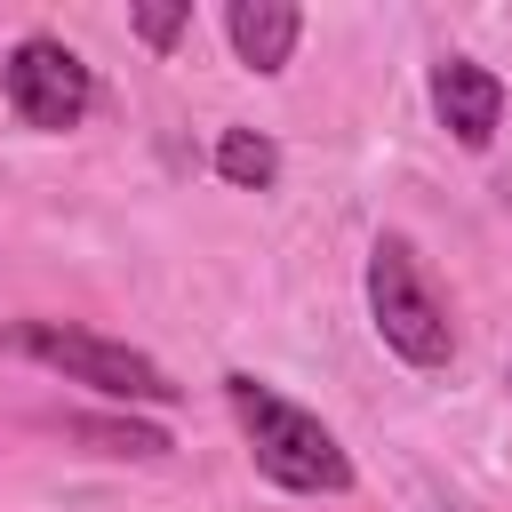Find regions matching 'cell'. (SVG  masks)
<instances>
[{"instance_id": "cell-1", "label": "cell", "mask_w": 512, "mask_h": 512, "mask_svg": "<svg viewBox=\"0 0 512 512\" xmlns=\"http://www.w3.org/2000/svg\"><path fill=\"white\" fill-rule=\"evenodd\" d=\"M224 400H232V416L248 432V456H256V472L272 488H288V496H344L352 488V456L312 408H296L288 392H272L248 368L224 376Z\"/></svg>"}, {"instance_id": "cell-2", "label": "cell", "mask_w": 512, "mask_h": 512, "mask_svg": "<svg viewBox=\"0 0 512 512\" xmlns=\"http://www.w3.org/2000/svg\"><path fill=\"white\" fill-rule=\"evenodd\" d=\"M0 344L24 352V360H40V368H56L64 384H88V392L120 400V408H168V400L184 392L152 352L120 344V336H96V328H80V320H8Z\"/></svg>"}, {"instance_id": "cell-3", "label": "cell", "mask_w": 512, "mask_h": 512, "mask_svg": "<svg viewBox=\"0 0 512 512\" xmlns=\"http://www.w3.org/2000/svg\"><path fill=\"white\" fill-rule=\"evenodd\" d=\"M368 312H376L384 352H400L408 368H448V360H456L448 304L432 296V280L416 272V248H408L400 232H384V240L368 248Z\"/></svg>"}, {"instance_id": "cell-4", "label": "cell", "mask_w": 512, "mask_h": 512, "mask_svg": "<svg viewBox=\"0 0 512 512\" xmlns=\"http://www.w3.org/2000/svg\"><path fill=\"white\" fill-rule=\"evenodd\" d=\"M0 96H8V112H16L24 128L64 136V128L88 120L96 72L80 64V48H64V40H48V32H24V40L8 48V64H0Z\"/></svg>"}, {"instance_id": "cell-5", "label": "cell", "mask_w": 512, "mask_h": 512, "mask_svg": "<svg viewBox=\"0 0 512 512\" xmlns=\"http://www.w3.org/2000/svg\"><path fill=\"white\" fill-rule=\"evenodd\" d=\"M432 112L440 128L464 144V152H488L496 144V120H504V80L472 56H440L432 64Z\"/></svg>"}, {"instance_id": "cell-6", "label": "cell", "mask_w": 512, "mask_h": 512, "mask_svg": "<svg viewBox=\"0 0 512 512\" xmlns=\"http://www.w3.org/2000/svg\"><path fill=\"white\" fill-rule=\"evenodd\" d=\"M224 40L248 72H280L304 40V8L296 0H224Z\"/></svg>"}, {"instance_id": "cell-7", "label": "cell", "mask_w": 512, "mask_h": 512, "mask_svg": "<svg viewBox=\"0 0 512 512\" xmlns=\"http://www.w3.org/2000/svg\"><path fill=\"white\" fill-rule=\"evenodd\" d=\"M72 440H88L96 456H128V464H160L176 440L160 432V424H144V416H72L64 424Z\"/></svg>"}, {"instance_id": "cell-8", "label": "cell", "mask_w": 512, "mask_h": 512, "mask_svg": "<svg viewBox=\"0 0 512 512\" xmlns=\"http://www.w3.org/2000/svg\"><path fill=\"white\" fill-rule=\"evenodd\" d=\"M216 176L240 184V192H264V184L280 176V144H272L264 128H224V136H216Z\"/></svg>"}, {"instance_id": "cell-9", "label": "cell", "mask_w": 512, "mask_h": 512, "mask_svg": "<svg viewBox=\"0 0 512 512\" xmlns=\"http://www.w3.org/2000/svg\"><path fill=\"white\" fill-rule=\"evenodd\" d=\"M128 24H136V40H152V48H176V32L192 24V8H184V0H168V8H136Z\"/></svg>"}]
</instances>
